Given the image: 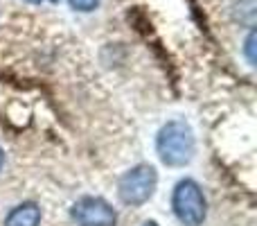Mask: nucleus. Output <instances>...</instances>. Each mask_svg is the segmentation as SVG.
Masks as SVG:
<instances>
[{
    "label": "nucleus",
    "mask_w": 257,
    "mask_h": 226,
    "mask_svg": "<svg viewBox=\"0 0 257 226\" xmlns=\"http://www.w3.org/2000/svg\"><path fill=\"white\" fill-rule=\"evenodd\" d=\"M246 57L250 63H255V32H250L248 39H246Z\"/></svg>",
    "instance_id": "nucleus-7"
},
{
    "label": "nucleus",
    "mask_w": 257,
    "mask_h": 226,
    "mask_svg": "<svg viewBox=\"0 0 257 226\" xmlns=\"http://www.w3.org/2000/svg\"><path fill=\"white\" fill-rule=\"evenodd\" d=\"M194 131L183 120H172L158 131L156 138V152L160 161L169 168H183L194 156Z\"/></svg>",
    "instance_id": "nucleus-1"
},
{
    "label": "nucleus",
    "mask_w": 257,
    "mask_h": 226,
    "mask_svg": "<svg viewBox=\"0 0 257 226\" xmlns=\"http://www.w3.org/2000/svg\"><path fill=\"white\" fill-rule=\"evenodd\" d=\"M27 3H34L36 5V3H41V0H27Z\"/></svg>",
    "instance_id": "nucleus-10"
},
{
    "label": "nucleus",
    "mask_w": 257,
    "mask_h": 226,
    "mask_svg": "<svg viewBox=\"0 0 257 226\" xmlns=\"http://www.w3.org/2000/svg\"><path fill=\"white\" fill-rule=\"evenodd\" d=\"M145 226H158V224H156V222H147Z\"/></svg>",
    "instance_id": "nucleus-9"
},
{
    "label": "nucleus",
    "mask_w": 257,
    "mask_h": 226,
    "mask_svg": "<svg viewBox=\"0 0 257 226\" xmlns=\"http://www.w3.org/2000/svg\"><path fill=\"white\" fill-rule=\"evenodd\" d=\"M156 183H158L156 168L142 163V165H136L133 170H128L124 177L120 179L117 192H120V199L126 206H142L151 199V195L156 190Z\"/></svg>",
    "instance_id": "nucleus-3"
},
{
    "label": "nucleus",
    "mask_w": 257,
    "mask_h": 226,
    "mask_svg": "<svg viewBox=\"0 0 257 226\" xmlns=\"http://www.w3.org/2000/svg\"><path fill=\"white\" fill-rule=\"evenodd\" d=\"M72 219L77 226H115L117 215L108 201L99 197H84L72 206Z\"/></svg>",
    "instance_id": "nucleus-4"
},
{
    "label": "nucleus",
    "mask_w": 257,
    "mask_h": 226,
    "mask_svg": "<svg viewBox=\"0 0 257 226\" xmlns=\"http://www.w3.org/2000/svg\"><path fill=\"white\" fill-rule=\"evenodd\" d=\"M172 208L176 213L178 222L185 226H201L208 213V206H205V197L203 190L196 181L192 179H183L176 183L172 195Z\"/></svg>",
    "instance_id": "nucleus-2"
},
{
    "label": "nucleus",
    "mask_w": 257,
    "mask_h": 226,
    "mask_svg": "<svg viewBox=\"0 0 257 226\" xmlns=\"http://www.w3.org/2000/svg\"><path fill=\"white\" fill-rule=\"evenodd\" d=\"M3 163H5V154H3V149H0V170H3Z\"/></svg>",
    "instance_id": "nucleus-8"
},
{
    "label": "nucleus",
    "mask_w": 257,
    "mask_h": 226,
    "mask_svg": "<svg viewBox=\"0 0 257 226\" xmlns=\"http://www.w3.org/2000/svg\"><path fill=\"white\" fill-rule=\"evenodd\" d=\"M41 224V208L32 201L21 204L7 215L5 226H39Z\"/></svg>",
    "instance_id": "nucleus-5"
},
{
    "label": "nucleus",
    "mask_w": 257,
    "mask_h": 226,
    "mask_svg": "<svg viewBox=\"0 0 257 226\" xmlns=\"http://www.w3.org/2000/svg\"><path fill=\"white\" fill-rule=\"evenodd\" d=\"M68 3H70V7L77 9V12H93L99 5V0H68Z\"/></svg>",
    "instance_id": "nucleus-6"
}]
</instances>
